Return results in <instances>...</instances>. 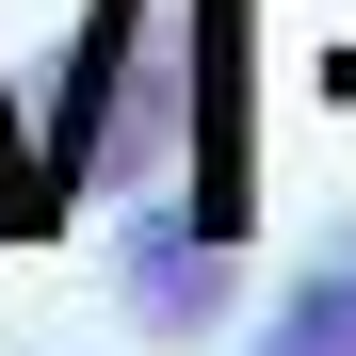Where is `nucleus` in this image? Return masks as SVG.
<instances>
[{"label":"nucleus","mask_w":356,"mask_h":356,"mask_svg":"<svg viewBox=\"0 0 356 356\" xmlns=\"http://www.w3.org/2000/svg\"><path fill=\"white\" fill-rule=\"evenodd\" d=\"M178 211L259 243V0H178Z\"/></svg>","instance_id":"f257e3e1"},{"label":"nucleus","mask_w":356,"mask_h":356,"mask_svg":"<svg viewBox=\"0 0 356 356\" xmlns=\"http://www.w3.org/2000/svg\"><path fill=\"white\" fill-rule=\"evenodd\" d=\"M113 275H130L146 340H211V324H227V275H243V243H211L178 195H146V211H130V243H113Z\"/></svg>","instance_id":"f03ea898"},{"label":"nucleus","mask_w":356,"mask_h":356,"mask_svg":"<svg viewBox=\"0 0 356 356\" xmlns=\"http://www.w3.org/2000/svg\"><path fill=\"white\" fill-rule=\"evenodd\" d=\"M243 356H356V243L291 259V275H275V308L243 324Z\"/></svg>","instance_id":"7ed1b4c3"},{"label":"nucleus","mask_w":356,"mask_h":356,"mask_svg":"<svg viewBox=\"0 0 356 356\" xmlns=\"http://www.w3.org/2000/svg\"><path fill=\"white\" fill-rule=\"evenodd\" d=\"M0 227H65V211H49V178H33V130H17V97H0Z\"/></svg>","instance_id":"20e7f679"}]
</instances>
